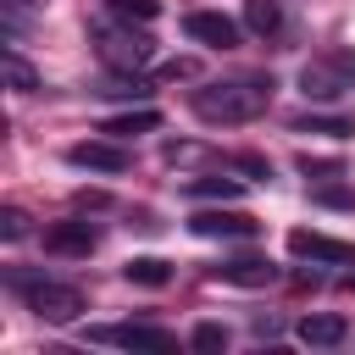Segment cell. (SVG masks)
Instances as JSON below:
<instances>
[{"instance_id":"24","label":"cell","mask_w":355,"mask_h":355,"mask_svg":"<svg viewBox=\"0 0 355 355\" xmlns=\"http://www.w3.org/2000/svg\"><path fill=\"white\" fill-rule=\"evenodd\" d=\"M6 6H11V11H22V6H28V0H6Z\"/></svg>"},{"instance_id":"14","label":"cell","mask_w":355,"mask_h":355,"mask_svg":"<svg viewBox=\"0 0 355 355\" xmlns=\"http://www.w3.org/2000/svg\"><path fill=\"white\" fill-rule=\"evenodd\" d=\"M244 28L261 33V39L277 33V28H283V6H277V0H244Z\"/></svg>"},{"instance_id":"2","label":"cell","mask_w":355,"mask_h":355,"mask_svg":"<svg viewBox=\"0 0 355 355\" xmlns=\"http://www.w3.org/2000/svg\"><path fill=\"white\" fill-rule=\"evenodd\" d=\"M6 288H11L39 322H72V316L83 311V288H78V283H61V277H50V272H39V266H11V272H6Z\"/></svg>"},{"instance_id":"3","label":"cell","mask_w":355,"mask_h":355,"mask_svg":"<svg viewBox=\"0 0 355 355\" xmlns=\"http://www.w3.org/2000/svg\"><path fill=\"white\" fill-rule=\"evenodd\" d=\"M94 50H100V61H105V67H116V72H139V67H150L155 39H150V28H144V22L105 11V17H94Z\"/></svg>"},{"instance_id":"19","label":"cell","mask_w":355,"mask_h":355,"mask_svg":"<svg viewBox=\"0 0 355 355\" xmlns=\"http://www.w3.org/2000/svg\"><path fill=\"white\" fill-rule=\"evenodd\" d=\"M6 72H11V89H17V94H28V89H33V67H28L17 50H6Z\"/></svg>"},{"instance_id":"10","label":"cell","mask_w":355,"mask_h":355,"mask_svg":"<svg viewBox=\"0 0 355 355\" xmlns=\"http://www.w3.org/2000/svg\"><path fill=\"white\" fill-rule=\"evenodd\" d=\"M189 227H194L200 239H255L261 222H255L250 211H194Z\"/></svg>"},{"instance_id":"11","label":"cell","mask_w":355,"mask_h":355,"mask_svg":"<svg viewBox=\"0 0 355 355\" xmlns=\"http://www.w3.org/2000/svg\"><path fill=\"white\" fill-rule=\"evenodd\" d=\"M94 244H100V227L83 222V216H67V222L44 227V250H50V255H89Z\"/></svg>"},{"instance_id":"6","label":"cell","mask_w":355,"mask_h":355,"mask_svg":"<svg viewBox=\"0 0 355 355\" xmlns=\"http://www.w3.org/2000/svg\"><path fill=\"white\" fill-rule=\"evenodd\" d=\"M288 250L300 261H316V266H349L355 261V244H344L333 233H316V227H294L288 233Z\"/></svg>"},{"instance_id":"1","label":"cell","mask_w":355,"mask_h":355,"mask_svg":"<svg viewBox=\"0 0 355 355\" xmlns=\"http://www.w3.org/2000/svg\"><path fill=\"white\" fill-rule=\"evenodd\" d=\"M272 105V78L250 72V78H222V83H200L189 94V111L211 128H233V122H255Z\"/></svg>"},{"instance_id":"13","label":"cell","mask_w":355,"mask_h":355,"mask_svg":"<svg viewBox=\"0 0 355 355\" xmlns=\"http://www.w3.org/2000/svg\"><path fill=\"white\" fill-rule=\"evenodd\" d=\"M161 128V111L155 105H133V111H116V116H105V128L100 133H111V139H139V133H155Z\"/></svg>"},{"instance_id":"21","label":"cell","mask_w":355,"mask_h":355,"mask_svg":"<svg viewBox=\"0 0 355 355\" xmlns=\"http://www.w3.org/2000/svg\"><path fill=\"white\" fill-rule=\"evenodd\" d=\"M22 233H28V216H22L17 205H6V211H0V239H22Z\"/></svg>"},{"instance_id":"4","label":"cell","mask_w":355,"mask_h":355,"mask_svg":"<svg viewBox=\"0 0 355 355\" xmlns=\"http://www.w3.org/2000/svg\"><path fill=\"white\" fill-rule=\"evenodd\" d=\"M355 89V55H316V61H305L300 67V94L305 100H338V94H349Z\"/></svg>"},{"instance_id":"16","label":"cell","mask_w":355,"mask_h":355,"mask_svg":"<svg viewBox=\"0 0 355 355\" xmlns=\"http://www.w3.org/2000/svg\"><path fill=\"white\" fill-rule=\"evenodd\" d=\"M122 272H128V283H144V288H161V283L172 277V266L155 261V255H139V261H128Z\"/></svg>"},{"instance_id":"5","label":"cell","mask_w":355,"mask_h":355,"mask_svg":"<svg viewBox=\"0 0 355 355\" xmlns=\"http://www.w3.org/2000/svg\"><path fill=\"white\" fill-rule=\"evenodd\" d=\"M94 344H122V349H150V355H172L178 338L166 327H150V322H116V327H89Z\"/></svg>"},{"instance_id":"8","label":"cell","mask_w":355,"mask_h":355,"mask_svg":"<svg viewBox=\"0 0 355 355\" xmlns=\"http://www.w3.org/2000/svg\"><path fill=\"white\" fill-rule=\"evenodd\" d=\"M211 277H216V283H233V288H266V283L277 277V266H272L266 255H222V261L211 266Z\"/></svg>"},{"instance_id":"23","label":"cell","mask_w":355,"mask_h":355,"mask_svg":"<svg viewBox=\"0 0 355 355\" xmlns=\"http://www.w3.org/2000/svg\"><path fill=\"white\" fill-rule=\"evenodd\" d=\"M300 172H305V178H338L344 166H338V161H311V155H305V161H300Z\"/></svg>"},{"instance_id":"18","label":"cell","mask_w":355,"mask_h":355,"mask_svg":"<svg viewBox=\"0 0 355 355\" xmlns=\"http://www.w3.org/2000/svg\"><path fill=\"white\" fill-rule=\"evenodd\" d=\"M189 344H194V349H227V327H222V322H200V327L189 333Z\"/></svg>"},{"instance_id":"9","label":"cell","mask_w":355,"mask_h":355,"mask_svg":"<svg viewBox=\"0 0 355 355\" xmlns=\"http://www.w3.org/2000/svg\"><path fill=\"white\" fill-rule=\"evenodd\" d=\"M183 33H189L194 44H205V50H233V44H239V22L222 17V11H189V17H183Z\"/></svg>"},{"instance_id":"12","label":"cell","mask_w":355,"mask_h":355,"mask_svg":"<svg viewBox=\"0 0 355 355\" xmlns=\"http://www.w3.org/2000/svg\"><path fill=\"white\" fill-rule=\"evenodd\" d=\"M294 338H300V344H311V349H333V344H344V338H349V322H344V316H333V311H311V316H300Z\"/></svg>"},{"instance_id":"20","label":"cell","mask_w":355,"mask_h":355,"mask_svg":"<svg viewBox=\"0 0 355 355\" xmlns=\"http://www.w3.org/2000/svg\"><path fill=\"white\" fill-rule=\"evenodd\" d=\"M105 11H116V17H133V22H150V17H155V0H111Z\"/></svg>"},{"instance_id":"17","label":"cell","mask_w":355,"mask_h":355,"mask_svg":"<svg viewBox=\"0 0 355 355\" xmlns=\"http://www.w3.org/2000/svg\"><path fill=\"white\" fill-rule=\"evenodd\" d=\"M294 133H322V139H344V133H355L344 116H294Z\"/></svg>"},{"instance_id":"15","label":"cell","mask_w":355,"mask_h":355,"mask_svg":"<svg viewBox=\"0 0 355 355\" xmlns=\"http://www.w3.org/2000/svg\"><path fill=\"white\" fill-rule=\"evenodd\" d=\"M189 194L194 200H239L244 194V178H194Z\"/></svg>"},{"instance_id":"22","label":"cell","mask_w":355,"mask_h":355,"mask_svg":"<svg viewBox=\"0 0 355 355\" xmlns=\"http://www.w3.org/2000/svg\"><path fill=\"white\" fill-rule=\"evenodd\" d=\"M311 200H316V205H344V211H349V205H355V189H311Z\"/></svg>"},{"instance_id":"7","label":"cell","mask_w":355,"mask_h":355,"mask_svg":"<svg viewBox=\"0 0 355 355\" xmlns=\"http://www.w3.org/2000/svg\"><path fill=\"white\" fill-rule=\"evenodd\" d=\"M67 161L83 166V172H105V178L128 172V150H122V139H111V133H105V139H83V144H72Z\"/></svg>"}]
</instances>
